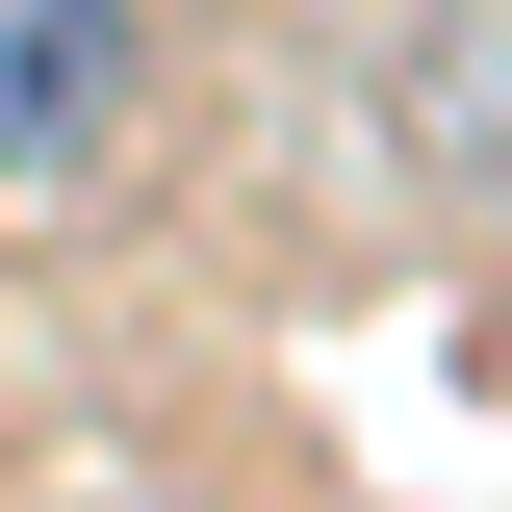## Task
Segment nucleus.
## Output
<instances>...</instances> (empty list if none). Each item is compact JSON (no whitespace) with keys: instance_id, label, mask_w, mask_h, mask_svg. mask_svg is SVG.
<instances>
[{"instance_id":"f03ea898","label":"nucleus","mask_w":512,"mask_h":512,"mask_svg":"<svg viewBox=\"0 0 512 512\" xmlns=\"http://www.w3.org/2000/svg\"><path fill=\"white\" fill-rule=\"evenodd\" d=\"M384 128H436L461 180H512V0H436V26L384 52Z\"/></svg>"},{"instance_id":"f257e3e1","label":"nucleus","mask_w":512,"mask_h":512,"mask_svg":"<svg viewBox=\"0 0 512 512\" xmlns=\"http://www.w3.org/2000/svg\"><path fill=\"white\" fill-rule=\"evenodd\" d=\"M128 128H154V0H0V205L128 180Z\"/></svg>"}]
</instances>
